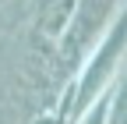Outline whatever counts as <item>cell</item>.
Instances as JSON below:
<instances>
[{"label":"cell","mask_w":127,"mask_h":124,"mask_svg":"<svg viewBox=\"0 0 127 124\" xmlns=\"http://www.w3.org/2000/svg\"><path fill=\"white\" fill-rule=\"evenodd\" d=\"M127 0H78L74 4V18L67 25V32L60 36L57 43V57H60V67L64 74L74 82L81 60L92 53V46L106 36V28L113 25V18L120 14V7Z\"/></svg>","instance_id":"7a4b0ae2"},{"label":"cell","mask_w":127,"mask_h":124,"mask_svg":"<svg viewBox=\"0 0 127 124\" xmlns=\"http://www.w3.org/2000/svg\"><path fill=\"white\" fill-rule=\"evenodd\" d=\"M7 4H11V0H0V7H7Z\"/></svg>","instance_id":"277c9868"},{"label":"cell","mask_w":127,"mask_h":124,"mask_svg":"<svg viewBox=\"0 0 127 124\" xmlns=\"http://www.w3.org/2000/svg\"><path fill=\"white\" fill-rule=\"evenodd\" d=\"M74 4L78 0H42V7L35 11V28L32 32L50 43H60V36L67 32V25L74 18Z\"/></svg>","instance_id":"3957f363"},{"label":"cell","mask_w":127,"mask_h":124,"mask_svg":"<svg viewBox=\"0 0 127 124\" xmlns=\"http://www.w3.org/2000/svg\"><path fill=\"white\" fill-rule=\"evenodd\" d=\"M127 57V4L106 28V36L92 46V53L81 60V67L74 74V96H71V121L81 117L88 106L106 96L120 78V64Z\"/></svg>","instance_id":"6da1fadb"}]
</instances>
